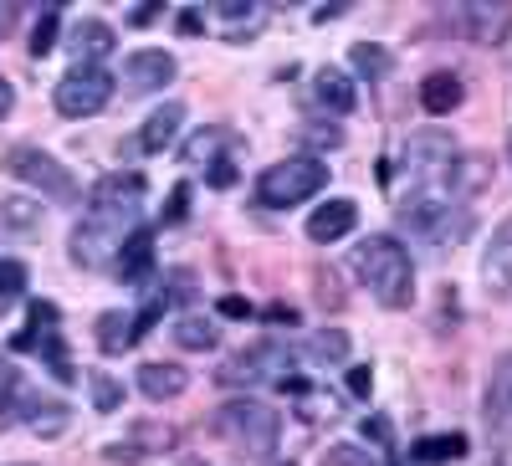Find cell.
Masks as SVG:
<instances>
[{"instance_id": "28", "label": "cell", "mask_w": 512, "mask_h": 466, "mask_svg": "<svg viewBox=\"0 0 512 466\" xmlns=\"http://www.w3.org/2000/svg\"><path fill=\"white\" fill-rule=\"evenodd\" d=\"M318 466H379V456L374 451H364V446H354V441H338V446H328L323 451V461Z\"/></svg>"}, {"instance_id": "22", "label": "cell", "mask_w": 512, "mask_h": 466, "mask_svg": "<svg viewBox=\"0 0 512 466\" xmlns=\"http://www.w3.org/2000/svg\"><path fill=\"white\" fill-rule=\"evenodd\" d=\"M175 344L190 349V354H205V349L221 344V328L210 323V318H200V313H185V318L175 323Z\"/></svg>"}, {"instance_id": "15", "label": "cell", "mask_w": 512, "mask_h": 466, "mask_svg": "<svg viewBox=\"0 0 512 466\" xmlns=\"http://www.w3.org/2000/svg\"><path fill=\"white\" fill-rule=\"evenodd\" d=\"M139 390H144L154 405L180 400V395L190 390V374H185L180 364H139Z\"/></svg>"}, {"instance_id": "19", "label": "cell", "mask_w": 512, "mask_h": 466, "mask_svg": "<svg viewBox=\"0 0 512 466\" xmlns=\"http://www.w3.org/2000/svg\"><path fill=\"white\" fill-rule=\"evenodd\" d=\"M180 123H185V103H164V108H154L149 123H144V134H139V144H144L149 154L169 149V144L180 139Z\"/></svg>"}, {"instance_id": "13", "label": "cell", "mask_w": 512, "mask_h": 466, "mask_svg": "<svg viewBox=\"0 0 512 466\" xmlns=\"http://www.w3.org/2000/svg\"><path fill=\"white\" fill-rule=\"evenodd\" d=\"M113 47H118V36H113L108 21L88 16V21L72 26V57H77V67H103V57H108Z\"/></svg>"}, {"instance_id": "8", "label": "cell", "mask_w": 512, "mask_h": 466, "mask_svg": "<svg viewBox=\"0 0 512 466\" xmlns=\"http://www.w3.org/2000/svg\"><path fill=\"white\" fill-rule=\"evenodd\" d=\"M88 210H113V216L139 221V210H144V175H139V169H113V175H103L88 190Z\"/></svg>"}, {"instance_id": "10", "label": "cell", "mask_w": 512, "mask_h": 466, "mask_svg": "<svg viewBox=\"0 0 512 466\" xmlns=\"http://www.w3.org/2000/svg\"><path fill=\"white\" fill-rule=\"evenodd\" d=\"M482 282L492 298H512V216L492 231V241L482 251Z\"/></svg>"}, {"instance_id": "33", "label": "cell", "mask_w": 512, "mask_h": 466, "mask_svg": "<svg viewBox=\"0 0 512 466\" xmlns=\"http://www.w3.org/2000/svg\"><path fill=\"white\" fill-rule=\"evenodd\" d=\"M26 287V267L21 262H0V298H16Z\"/></svg>"}, {"instance_id": "38", "label": "cell", "mask_w": 512, "mask_h": 466, "mask_svg": "<svg viewBox=\"0 0 512 466\" xmlns=\"http://www.w3.org/2000/svg\"><path fill=\"white\" fill-rule=\"evenodd\" d=\"M16 16H21V11H16V0H0V36L16 26Z\"/></svg>"}, {"instance_id": "1", "label": "cell", "mask_w": 512, "mask_h": 466, "mask_svg": "<svg viewBox=\"0 0 512 466\" xmlns=\"http://www.w3.org/2000/svg\"><path fill=\"white\" fill-rule=\"evenodd\" d=\"M354 272L379 308L400 313L415 303V262L395 236H369L364 246H354Z\"/></svg>"}, {"instance_id": "21", "label": "cell", "mask_w": 512, "mask_h": 466, "mask_svg": "<svg viewBox=\"0 0 512 466\" xmlns=\"http://www.w3.org/2000/svg\"><path fill=\"white\" fill-rule=\"evenodd\" d=\"M410 456H415L420 466H441V461H461V456H466V436H461V431H451V436H420V441L410 446Z\"/></svg>"}, {"instance_id": "17", "label": "cell", "mask_w": 512, "mask_h": 466, "mask_svg": "<svg viewBox=\"0 0 512 466\" xmlns=\"http://www.w3.org/2000/svg\"><path fill=\"white\" fill-rule=\"evenodd\" d=\"M313 98H318L328 113H354V103H359V88L349 82V72L323 67V72L313 77Z\"/></svg>"}, {"instance_id": "25", "label": "cell", "mask_w": 512, "mask_h": 466, "mask_svg": "<svg viewBox=\"0 0 512 466\" xmlns=\"http://www.w3.org/2000/svg\"><path fill=\"white\" fill-rule=\"evenodd\" d=\"M308 359L313 364H344L349 359V333L344 328H323L308 338Z\"/></svg>"}, {"instance_id": "3", "label": "cell", "mask_w": 512, "mask_h": 466, "mask_svg": "<svg viewBox=\"0 0 512 466\" xmlns=\"http://www.w3.org/2000/svg\"><path fill=\"white\" fill-rule=\"evenodd\" d=\"M323 185H328V164H323V159H313V154H287V159L267 164L262 175H256V205L287 210V205L313 200Z\"/></svg>"}, {"instance_id": "4", "label": "cell", "mask_w": 512, "mask_h": 466, "mask_svg": "<svg viewBox=\"0 0 512 466\" xmlns=\"http://www.w3.org/2000/svg\"><path fill=\"white\" fill-rule=\"evenodd\" d=\"M134 231H139V226L128 221V216H113V210H88V216H82V226L72 231L67 257H72L77 267H88V272H103V267L118 262L123 241L134 236Z\"/></svg>"}, {"instance_id": "39", "label": "cell", "mask_w": 512, "mask_h": 466, "mask_svg": "<svg viewBox=\"0 0 512 466\" xmlns=\"http://www.w3.org/2000/svg\"><path fill=\"white\" fill-rule=\"evenodd\" d=\"M200 26H205V16H200V11H180V31H185V36H195Z\"/></svg>"}, {"instance_id": "31", "label": "cell", "mask_w": 512, "mask_h": 466, "mask_svg": "<svg viewBox=\"0 0 512 466\" xmlns=\"http://www.w3.org/2000/svg\"><path fill=\"white\" fill-rule=\"evenodd\" d=\"M16 395H21V369H16L6 354H0V410H6Z\"/></svg>"}, {"instance_id": "5", "label": "cell", "mask_w": 512, "mask_h": 466, "mask_svg": "<svg viewBox=\"0 0 512 466\" xmlns=\"http://www.w3.org/2000/svg\"><path fill=\"white\" fill-rule=\"evenodd\" d=\"M6 169L21 185H31L36 195H47V200H77V180L67 175V164H57L47 149H36V144H16L6 154Z\"/></svg>"}, {"instance_id": "2", "label": "cell", "mask_w": 512, "mask_h": 466, "mask_svg": "<svg viewBox=\"0 0 512 466\" xmlns=\"http://www.w3.org/2000/svg\"><path fill=\"white\" fill-rule=\"evenodd\" d=\"M216 436L226 446H236L241 456H256V461H272L277 451V436H282V420L272 405L262 400H231L216 410Z\"/></svg>"}, {"instance_id": "43", "label": "cell", "mask_w": 512, "mask_h": 466, "mask_svg": "<svg viewBox=\"0 0 512 466\" xmlns=\"http://www.w3.org/2000/svg\"><path fill=\"white\" fill-rule=\"evenodd\" d=\"M287 466H292V461H287Z\"/></svg>"}, {"instance_id": "11", "label": "cell", "mask_w": 512, "mask_h": 466, "mask_svg": "<svg viewBox=\"0 0 512 466\" xmlns=\"http://www.w3.org/2000/svg\"><path fill=\"white\" fill-rule=\"evenodd\" d=\"M487 426L502 441H512V354H502L487 379Z\"/></svg>"}, {"instance_id": "12", "label": "cell", "mask_w": 512, "mask_h": 466, "mask_svg": "<svg viewBox=\"0 0 512 466\" xmlns=\"http://www.w3.org/2000/svg\"><path fill=\"white\" fill-rule=\"evenodd\" d=\"M451 21L477 41V47H492V41H502V31L512 26V11L507 6H461L451 11Z\"/></svg>"}, {"instance_id": "14", "label": "cell", "mask_w": 512, "mask_h": 466, "mask_svg": "<svg viewBox=\"0 0 512 466\" xmlns=\"http://www.w3.org/2000/svg\"><path fill=\"white\" fill-rule=\"evenodd\" d=\"M359 226V205L354 200H328V205H318L313 216H308V236L318 241V246H328V241H338V236H349Z\"/></svg>"}, {"instance_id": "29", "label": "cell", "mask_w": 512, "mask_h": 466, "mask_svg": "<svg viewBox=\"0 0 512 466\" xmlns=\"http://www.w3.org/2000/svg\"><path fill=\"white\" fill-rule=\"evenodd\" d=\"M57 26H62V21H57V11H47V16L36 21V31H31V41H26L31 57H47V52L57 47Z\"/></svg>"}, {"instance_id": "24", "label": "cell", "mask_w": 512, "mask_h": 466, "mask_svg": "<svg viewBox=\"0 0 512 466\" xmlns=\"http://www.w3.org/2000/svg\"><path fill=\"white\" fill-rule=\"evenodd\" d=\"M98 349H103V354L134 349V318H128V313H103V318H98Z\"/></svg>"}, {"instance_id": "7", "label": "cell", "mask_w": 512, "mask_h": 466, "mask_svg": "<svg viewBox=\"0 0 512 466\" xmlns=\"http://www.w3.org/2000/svg\"><path fill=\"white\" fill-rule=\"evenodd\" d=\"M287 364H292V349L267 338V344H251V349L231 354V359L216 369V379H221V385H272V379L282 385V379H287L282 369H287Z\"/></svg>"}, {"instance_id": "6", "label": "cell", "mask_w": 512, "mask_h": 466, "mask_svg": "<svg viewBox=\"0 0 512 466\" xmlns=\"http://www.w3.org/2000/svg\"><path fill=\"white\" fill-rule=\"evenodd\" d=\"M108 98H113V72L108 67H77L72 62V72L57 82V113L62 118H93V113L108 108Z\"/></svg>"}, {"instance_id": "36", "label": "cell", "mask_w": 512, "mask_h": 466, "mask_svg": "<svg viewBox=\"0 0 512 466\" xmlns=\"http://www.w3.org/2000/svg\"><path fill=\"white\" fill-rule=\"evenodd\" d=\"M349 390H354V395L364 400V395L374 390V374H369V369H349Z\"/></svg>"}, {"instance_id": "32", "label": "cell", "mask_w": 512, "mask_h": 466, "mask_svg": "<svg viewBox=\"0 0 512 466\" xmlns=\"http://www.w3.org/2000/svg\"><path fill=\"white\" fill-rule=\"evenodd\" d=\"M164 292V287H159ZM195 298V277L190 272H169V292H164V303H190Z\"/></svg>"}, {"instance_id": "20", "label": "cell", "mask_w": 512, "mask_h": 466, "mask_svg": "<svg viewBox=\"0 0 512 466\" xmlns=\"http://www.w3.org/2000/svg\"><path fill=\"white\" fill-rule=\"evenodd\" d=\"M41 231V200L6 195L0 200V236H36Z\"/></svg>"}, {"instance_id": "9", "label": "cell", "mask_w": 512, "mask_h": 466, "mask_svg": "<svg viewBox=\"0 0 512 466\" xmlns=\"http://www.w3.org/2000/svg\"><path fill=\"white\" fill-rule=\"evenodd\" d=\"M175 57L159 52V47H144V52H128L123 57V82H128V93H159L164 82H175Z\"/></svg>"}, {"instance_id": "34", "label": "cell", "mask_w": 512, "mask_h": 466, "mask_svg": "<svg viewBox=\"0 0 512 466\" xmlns=\"http://www.w3.org/2000/svg\"><path fill=\"white\" fill-rule=\"evenodd\" d=\"M190 200V185H175V190H169V205H164V221H185V205Z\"/></svg>"}, {"instance_id": "42", "label": "cell", "mask_w": 512, "mask_h": 466, "mask_svg": "<svg viewBox=\"0 0 512 466\" xmlns=\"http://www.w3.org/2000/svg\"><path fill=\"white\" fill-rule=\"evenodd\" d=\"M185 466H200V461H185Z\"/></svg>"}, {"instance_id": "23", "label": "cell", "mask_w": 512, "mask_h": 466, "mask_svg": "<svg viewBox=\"0 0 512 466\" xmlns=\"http://www.w3.org/2000/svg\"><path fill=\"white\" fill-rule=\"evenodd\" d=\"M21 420H26L31 431H41V436H57L72 415H67V405H62V400H26Z\"/></svg>"}, {"instance_id": "41", "label": "cell", "mask_w": 512, "mask_h": 466, "mask_svg": "<svg viewBox=\"0 0 512 466\" xmlns=\"http://www.w3.org/2000/svg\"><path fill=\"white\" fill-rule=\"evenodd\" d=\"M159 16V6H144V11H134V16H128V21H134V26H149Z\"/></svg>"}, {"instance_id": "18", "label": "cell", "mask_w": 512, "mask_h": 466, "mask_svg": "<svg viewBox=\"0 0 512 466\" xmlns=\"http://www.w3.org/2000/svg\"><path fill=\"white\" fill-rule=\"evenodd\" d=\"M149 267H154V231H134V236L123 241L113 272H118L123 282H144V277H149Z\"/></svg>"}, {"instance_id": "26", "label": "cell", "mask_w": 512, "mask_h": 466, "mask_svg": "<svg viewBox=\"0 0 512 466\" xmlns=\"http://www.w3.org/2000/svg\"><path fill=\"white\" fill-rule=\"evenodd\" d=\"M349 62H354V67H359L369 82L390 77V67H395V62H390V52H384V47H374V41H359V47L349 52Z\"/></svg>"}, {"instance_id": "30", "label": "cell", "mask_w": 512, "mask_h": 466, "mask_svg": "<svg viewBox=\"0 0 512 466\" xmlns=\"http://www.w3.org/2000/svg\"><path fill=\"white\" fill-rule=\"evenodd\" d=\"M93 405H98V415H113L123 405V390L113 385L108 374H93Z\"/></svg>"}, {"instance_id": "16", "label": "cell", "mask_w": 512, "mask_h": 466, "mask_svg": "<svg viewBox=\"0 0 512 466\" xmlns=\"http://www.w3.org/2000/svg\"><path fill=\"white\" fill-rule=\"evenodd\" d=\"M461 98H466V88H461V77H456V72H431V77L420 82V108L431 113V118L456 113Z\"/></svg>"}, {"instance_id": "27", "label": "cell", "mask_w": 512, "mask_h": 466, "mask_svg": "<svg viewBox=\"0 0 512 466\" xmlns=\"http://www.w3.org/2000/svg\"><path fill=\"white\" fill-rule=\"evenodd\" d=\"M221 144H231L226 129H205V134H195V139L185 144V164H216V159H221Z\"/></svg>"}, {"instance_id": "40", "label": "cell", "mask_w": 512, "mask_h": 466, "mask_svg": "<svg viewBox=\"0 0 512 466\" xmlns=\"http://www.w3.org/2000/svg\"><path fill=\"white\" fill-rule=\"evenodd\" d=\"M221 313H226V318H251V308H246L241 298H226V303H221Z\"/></svg>"}, {"instance_id": "37", "label": "cell", "mask_w": 512, "mask_h": 466, "mask_svg": "<svg viewBox=\"0 0 512 466\" xmlns=\"http://www.w3.org/2000/svg\"><path fill=\"white\" fill-rule=\"evenodd\" d=\"M11 108H16V88H11V82H6V77H0V123H6V118H11Z\"/></svg>"}, {"instance_id": "35", "label": "cell", "mask_w": 512, "mask_h": 466, "mask_svg": "<svg viewBox=\"0 0 512 466\" xmlns=\"http://www.w3.org/2000/svg\"><path fill=\"white\" fill-rule=\"evenodd\" d=\"M205 180H210V185H216V190H226V185H236V169H231V159L221 154L216 164H210V175H205Z\"/></svg>"}]
</instances>
